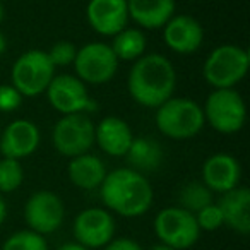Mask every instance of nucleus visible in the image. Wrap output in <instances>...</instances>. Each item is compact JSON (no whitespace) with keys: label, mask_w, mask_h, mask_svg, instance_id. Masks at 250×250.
<instances>
[{"label":"nucleus","mask_w":250,"mask_h":250,"mask_svg":"<svg viewBox=\"0 0 250 250\" xmlns=\"http://www.w3.org/2000/svg\"><path fill=\"white\" fill-rule=\"evenodd\" d=\"M0 132H2V129H0Z\"/></svg>","instance_id":"35"},{"label":"nucleus","mask_w":250,"mask_h":250,"mask_svg":"<svg viewBox=\"0 0 250 250\" xmlns=\"http://www.w3.org/2000/svg\"><path fill=\"white\" fill-rule=\"evenodd\" d=\"M106 173L108 171L103 160L91 153L70 158L69 165H67V177H69V180L72 182V185H76L77 188H83V190L100 188Z\"/></svg>","instance_id":"20"},{"label":"nucleus","mask_w":250,"mask_h":250,"mask_svg":"<svg viewBox=\"0 0 250 250\" xmlns=\"http://www.w3.org/2000/svg\"><path fill=\"white\" fill-rule=\"evenodd\" d=\"M86 19L94 33L101 36H115L129 24L127 0H89L86 5Z\"/></svg>","instance_id":"15"},{"label":"nucleus","mask_w":250,"mask_h":250,"mask_svg":"<svg viewBox=\"0 0 250 250\" xmlns=\"http://www.w3.org/2000/svg\"><path fill=\"white\" fill-rule=\"evenodd\" d=\"M118 63L120 62L110 43L93 42L77 48L72 65L76 69V77H79L86 86H101L113 79Z\"/></svg>","instance_id":"7"},{"label":"nucleus","mask_w":250,"mask_h":250,"mask_svg":"<svg viewBox=\"0 0 250 250\" xmlns=\"http://www.w3.org/2000/svg\"><path fill=\"white\" fill-rule=\"evenodd\" d=\"M24 180L21 161L12 158H0V194H11L18 190Z\"/></svg>","instance_id":"24"},{"label":"nucleus","mask_w":250,"mask_h":250,"mask_svg":"<svg viewBox=\"0 0 250 250\" xmlns=\"http://www.w3.org/2000/svg\"><path fill=\"white\" fill-rule=\"evenodd\" d=\"M127 89L137 104L156 110L173 96L177 89V70L168 57L144 53L130 67Z\"/></svg>","instance_id":"1"},{"label":"nucleus","mask_w":250,"mask_h":250,"mask_svg":"<svg viewBox=\"0 0 250 250\" xmlns=\"http://www.w3.org/2000/svg\"><path fill=\"white\" fill-rule=\"evenodd\" d=\"M48 59L53 63V67H67L72 65L74 59H76L77 46L70 42H59L48 50Z\"/></svg>","instance_id":"27"},{"label":"nucleus","mask_w":250,"mask_h":250,"mask_svg":"<svg viewBox=\"0 0 250 250\" xmlns=\"http://www.w3.org/2000/svg\"><path fill=\"white\" fill-rule=\"evenodd\" d=\"M2 21H4V5L0 2V24H2Z\"/></svg>","instance_id":"34"},{"label":"nucleus","mask_w":250,"mask_h":250,"mask_svg":"<svg viewBox=\"0 0 250 250\" xmlns=\"http://www.w3.org/2000/svg\"><path fill=\"white\" fill-rule=\"evenodd\" d=\"M115 218L108 209L87 208L74 219V236L86 249H101L113 240Z\"/></svg>","instance_id":"12"},{"label":"nucleus","mask_w":250,"mask_h":250,"mask_svg":"<svg viewBox=\"0 0 250 250\" xmlns=\"http://www.w3.org/2000/svg\"><path fill=\"white\" fill-rule=\"evenodd\" d=\"M40 141L42 134L38 125L26 118H18L0 132V154L2 158L21 161L36 153Z\"/></svg>","instance_id":"13"},{"label":"nucleus","mask_w":250,"mask_h":250,"mask_svg":"<svg viewBox=\"0 0 250 250\" xmlns=\"http://www.w3.org/2000/svg\"><path fill=\"white\" fill-rule=\"evenodd\" d=\"M149 250H175V249H171V247H168V245H163V243H158V245H153Z\"/></svg>","instance_id":"33"},{"label":"nucleus","mask_w":250,"mask_h":250,"mask_svg":"<svg viewBox=\"0 0 250 250\" xmlns=\"http://www.w3.org/2000/svg\"><path fill=\"white\" fill-rule=\"evenodd\" d=\"M250 55L238 45H219L211 50L202 65V77L212 89H235L245 79Z\"/></svg>","instance_id":"4"},{"label":"nucleus","mask_w":250,"mask_h":250,"mask_svg":"<svg viewBox=\"0 0 250 250\" xmlns=\"http://www.w3.org/2000/svg\"><path fill=\"white\" fill-rule=\"evenodd\" d=\"M202 184L212 194H225L240 185L242 180V167L235 156L226 153H216L209 156L202 165Z\"/></svg>","instance_id":"16"},{"label":"nucleus","mask_w":250,"mask_h":250,"mask_svg":"<svg viewBox=\"0 0 250 250\" xmlns=\"http://www.w3.org/2000/svg\"><path fill=\"white\" fill-rule=\"evenodd\" d=\"M223 214V225L238 235L250 233V190L238 185L233 190L221 194L216 202Z\"/></svg>","instance_id":"18"},{"label":"nucleus","mask_w":250,"mask_h":250,"mask_svg":"<svg viewBox=\"0 0 250 250\" xmlns=\"http://www.w3.org/2000/svg\"><path fill=\"white\" fill-rule=\"evenodd\" d=\"M161 31H163L165 45L178 55H192L204 43L202 24L187 14H175Z\"/></svg>","instance_id":"14"},{"label":"nucleus","mask_w":250,"mask_h":250,"mask_svg":"<svg viewBox=\"0 0 250 250\" xmlns=\"http://www.w3.org/2000/svg\"><path fill=\"white\" fill-rule=\"evenodd\" d=\"M5 218H7V204H5L4 197L0 194V225L5 221Z\"/></svg>","instance_id":"31"},{"label":"nucleus","mask_w":250,"mask_h":250,"mask_svg":"<svg viewBox=\"0 0 250 250\" xmlns=\"http://www.w3.org/2000/svg\"><path fill=\"white\" fill-rule=\"evenodd\" d=\"M104 250H143V247L132 238H113L108 245H104Z\"/></svg>","instance_id":"29"},{"label":"nucleus","mask_w":250,"mask_h":250,"mask_svg":"<svg viewBox=\"0 0 250 250\" xmlns=\"http://www.w3.org/2000/svg\"><path fill=\"white\" fill-rule=\"evenodd\" d=\"M195 221H197L199 229L204 231H214V229L221 228L223 226V214L219 211L218 204L211 202L209 206L202 208L199 212H195Z\"/></svg>","instance_id":"26"},{"label":"nucleus","mask_w":250,"mask_h":250,"mask_svg":"<svg viewBox=\"0 0 250 250\" xmlns=\"http://www.w3.org/2000/svg\"><path fill=\"white\" fill-rule=\"evenodd\" d=\"M129 19L139 29H163L175 16V0H127Z\"/></svg>","instance_id":"19"},{"label":"nucleus","mask_w":250,"mask_h":250,"mask_svg":"<svg viewBox=\"0 0 250 250\" xmlns=\"http://www.w3.org/2000/svg\"><path fill=\"white\" fill-rule=\"evenodd\" d=\"M0 250H48V243L43 235L31 229H19L5 240Z\"/></svg>","instance_id":"25"},{"label":"nucleus","mask_w":250,"mask_h":250,"mask_svg":"<svg viewBox=\"0 0 250 250\" xmlns=\"http://www.w3.org/2000/svg\"><path fill=\"white\" fill-rule=\"evenodd\" d=\"M127 160L130 168L136 171H153L163 161V149L156 141L149 137H134L129 151H127Z\"/></svg>","instance_id":"21"},{"label":"nucleus","mask_w":250,"mask_h":250,"mask_svg":"<svg viewBox=\"0 0 250 250\" xmlns=\"http://www.w3.org/2000/svg\"><path fill=\"white\" fill-rule=\"evenodd\" d=\"M22 94L16 89L12 84H2L0 86V111L2 113H12L22 103Z\"/></svg>","instance_id":"28"},{"label":"nucleus","mask_w":250,"mask_h":250,"mask_svg":"<svg viewBox=\"0 0 250 250\" xmlns=\"http://www.w3.org/2000/svg\"><path fill=\"white\" fill-rule=\"evenodd\" d=\"M7 50V38H5V35L2 31H0V55Z\"/></svg>","instance_id":"32"},{"label":"nucleus","mask_w":250,"mask_h":250,"mask_svg":"<svg viewBox=\"0 0 250 250\" xmlns=\"http://www.w3.org/2000/svg\"><path fill=\"white\" fill-rule=\"evenodd\" d=\"M154 122L158 130L173 141L194 139L206 125L201 104L178 96H171L156 108Z\"/></svg>","instance_id":"3"},{"label":"nucleus","mask_w":250,"mask_h":250,"mask_svg":"<svg viewBox=\"0 0 250 250\" xmlns=\"http://www.w3.org/2000/svg\"><path fill=\"white\" fill-rule=\"evenodd\" d=\"M202 111L206 124L225 136L240 132L247 120L245 100L236 89H212Z\"/></svg>","instance_id":"6"},{"label":"nucleus","mask_w":250,"mask_h":250,"mask_svg":"<svg viewBox=\"0 0 250 250\" xmlns=\"http://www.w3.org/2000/svg\"><path fill=\"white\" fill-rule=\"evenodd\" d=\"M154 233L160 243L175 250L190 249L199 240L201 229L195 221V216L178 206L165 208L154 218Z\"/></svg>","instance_id":"9"},{"label":"nucleus","mask_w":250,"mask_h":250,"mask_svg":"<svg viewBox=\"0 0 250 250\" xmlns=\"http://www.w3.org/2000/svg\"><path fill=\"white\" fill-rule=\"evenodd\" d=\"M65 218L63 202L55 192L38 190L26 201L24 221L28 229L38 235H50L62 226Z\"/></svg>","instance_id":"11"},{"label":"nucleus","mask_w":250,"mask_h":250,"mask_svg":"<svg viewBox=\"0 0 250 250\" xmlns=\"http://www.w3.org/2000/svg\"><path fill=\"white\" fill-rule=\"evenodd\" d=\"M55 67L45 50L33 48L21 53L11 69V84L22 98H38L45 94L55 77Z\"/></svg>","instance_id":"5"},{"label":"nucleus","mask_w":250,"mask_h":250,"mask_svg":"<svg viewBox=\"0 0 250 250\" xmlns=\"http://www.w3.org/2000/svg\"><path fill=\"white\" fill-rule=\"evenodd\" d=\"M57 250H89V249L79 245L77 242H69V243H63V245H60Z\"/></svg>","instance_id":"30"},{"label":"nucleus","mask_w":250,"mask_h":250,"mask_svg":"<svg viewBox=\"0 0 250 250\" xmlns=\"http://www.w3.org/2000/svg\"><path fill=\"white\" fill-rule=\"evenodd\" d=\"M211 202H214L212 201V192L202 182H188L178 192V208L185 209L192 214L199 212Z\"/></svg>","instance_id":"23"},{"label":"nucleus","mask_w":250,"mask_h":250,"mask_svg":"<svg viewBox=\"0 0 250 250\" xmlns=\"http://www.w3.org/2000/svg\"><path fill=\"white\" fill-rule=\"evenodd\" d=\"M134 134L130 125L120 117H104L94 125V144L108 156L122 158L127 154Z\"/></svg>","instance_id":"17"},{"label":"nucleus","mask_w":250,"mask_h":250,"mask_svg":"<svg viewBox=\"0 0 250 250\" xmlns=\"http://www.w3.org/2000/svg\"><path fill=\"white\" fill-rule=\"evenodd\" d=\"M118 62H136L146 53V35L139 28H124L115 36H111L110 43Z\"/></svg>","instance_id":"22"},{"label":"nucleus","mask_w":250,"mask_h":250,"mask_svg":"<svg viewBox=\"0 0 250 250\" xmlns=\"http://www.w3.org/2000/svg\"><path fill=\"white\" fill-rule=\"evenodd\" d=\"M100 195L108 211L124 218H137L149 211L154 192L144 173L132 168L108 171L100 185Z\"/></svg>","instance_id":"2"},{"label":"nucleus","mask_w":250,"mask_h":250,"mask_svg":"<svg viewBox=\"0 0 250 250\" xmlns=\"http://www.w3.org/2000/svg\"><path fill=\"white\" fill-rule=\"evenodd\" d=\"M45 94L50 106L60 115L89 113L96 108L87 86L72 74H55Z\"/></svg>","instance_id":"10"},{"label":"nucleus","mask_w":250,"mask_h":250,"mask_svg":"<svg viewBox=\"0 0 250 250\" xmlns=\"http://www.w3.org/2000/svg\"><path fill=\"white\" fill-rule=\"evenodd\" d=\"M52 144L62 156L76 158L94 146V124L87 113L62 115L53 125Z\"/></svg>","instance_id":"8"}]
</instances>
